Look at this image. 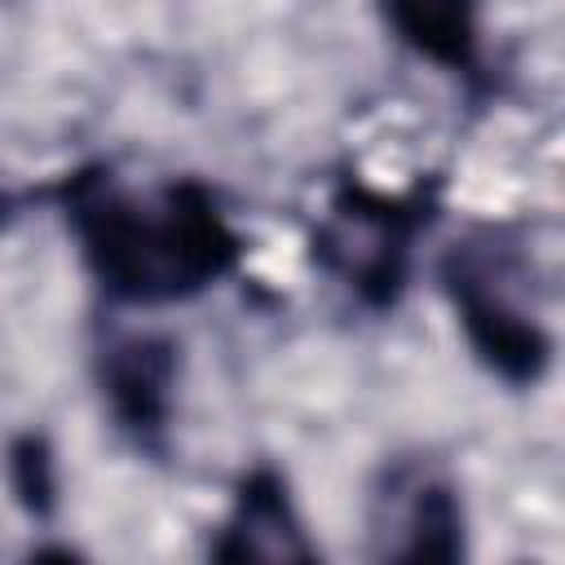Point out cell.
<instances>
[{"label":"cell","instance_id":"obj_5","mask_svg":"<svg viewBox=\"0 0 565 565\" xmlns=\"http://www.w3.org/2000/svg\"><path fill=\"white\" fill-rule=\"evenodd\" d=\"M102 397L124 433L137 437V446L159 450L168 415H172V388H177V344L168 335L132 331L106 340L97 358Z\"/></svg>","mask_w":565,"mask_h":565},{"label":"cell","instance_id":"obj_2","mask_svg":"<svg viewBox=\"0 0 565 565\" xmlns=\"http://www.w3.org/2000/svg\"><path fill=\"white\" fill-rule=\"evenodd\" d=\"M437 274L477 362L512 388L539 384L552 362V335L530 309V260L516 234L477 225L446 247Z\"/></svg>","mask_w":565,"mask_h":565},{"label":"cell","instance_id":"obj_3","mask_svg":"<svg viewBox=\"0 0 565 565\" xmlns=\"http://www.w3.org/2000/svg\"><path fill=\"white\" fill-rule=\"evenodd\" d=\"M428 221L433 194L424 185L411 194H384L349 177L313 225V260L366 309H393L411 274L415 238Z\"/></svg>","mask_w":565,"mask_h":565},{"label":"cell","instance_id":"obj_4","mask_svg":"<svg viewBox=\"0 0 565 565\" xmlns=\"http://www.w3.org/2000/svg\"><path fill=\"white\" fill-rule=\"evenodd\" d=\"M375 534L384 539L380 556L388 561H459L463 556V508L455 486L419 463L402 459L384 472L375 494Z\"/></svg>","mask_w":565,"mask_h":565},{"label":"cell","instance_id":"obj_6","mask_svg":"<svg viewBox=\"0 0 565 565\" xmlns=\"http://www.w3.org/2000/svg\"><path fill=\"white\" fill-rule=\"evenodd\" d=\"M216 561H313V543L305 539V525L296 516V503L287 494L282 472L252 468L238 490L234 508L221 525V539L212 543Z\"/></svg>","mask_w":565,"mask_h":565},{"label":"cell","instance_id":"obj_1","mask_svg":"<svg viewBox=\"0 0 565 565\" xmlns=\"http://www.w3.org/2000/svg\"><path fill=\"white\" fill-rule=\"evenodd\" d=\"M57 203L88 274L119 305L190 300L243 260V238L199 177L128 190L106 168H79Z\"/></svg>","mask_w":565,"mask_h":565},{"label":"cell","instance_id":"obj_7","mask_svg":"<svg viewBox=\"0 0 565 565\" xmlns=\"http://www.w3.org/2000/svg\"><path fill=\"white\" fill-rule=\"evenodd\" d=\"M393 35L446 71H477L481 0H380Z\"/></svg>","mask_w":565,"mask_h":565},{"label":"cell","instance_id":"obj_8","mask_svg":"<svg viewBox=\"0 0 565 565\" xmlns=\"http://www.w3.org/2000/svg\"><path fill=\"white\" fill-rule=\"evenodd\" d=\"M9 481L13 494L22 499V508L31 516H49L53 499H57V477H53V450L44 437L26 433L9 446Z\"/></svg>","mask_w":565,"mask_h":565}]
</instances>
